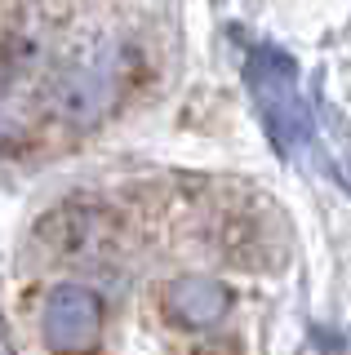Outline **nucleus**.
<instances>
[{
    "mask_svg": "<svg viewBox=\"0 0 351 355\" xmlns=\"http://www.w3.org/2000/svg\"><path fill=\"white\" fill-rule=\"evenodd\" d=\"M45 342L58 355H89L103 338V297L89 284H58L45 297Z\"/></svg>",
    "mask_w": 351,
    "mask_h": 355,
    "instance_id": "nucleus-1",
    "label": "nucleus"
},
{
    "mask_svg": "<svg viewBox=\"0 0 351 355\" xmlns=\"http://www.w3.org/2000/svg\"><path fill=\"white\" fill-rule=\"evenodd\" d=\"M254 94L262 103V116L276 129V138H302L307 133V111L293 94V71L284 62L276 67H258L254 71Z\"/></svg>",
    "mask_w": 351,
    "mask_h": 355,
    "instance_id": "nucleus-2",
    "label": "nucleus"
},
{
    "mask_svg": "<svg viewBox=\"0 0 351 355\" xmlns=\"http://www.w3.org/2000/svg\"><path fill=\"white\" fill-rule=\"evenodd\" d=\"M164 306L173 311V320L187 329H205L214 324L227 311V288L209 280V275H187V280H173L169 293H164Z\"/></svg>",
    "mask_w": 351,
    "mask_h": 355,
    "instance_id": "nucleus-3",
    "label": "nucleus"
},
{
    "mask_svg": "<svg viewBox=\"0 0 351 355\" xmlns=\"http://www.w3.org/2000/svg\"><path fill=\"white\" fill-rule=\"evenodd\" d=\"M107 98H112V67H107V58L71 67V76L58 89V107L67 120H94L107 107Z\"/></svg>",
    "mask_w": 351,
    "mask_h": 355,
    "instance_id": "nucleus-4",
    "label": "nucleus"
}]
</instances>
